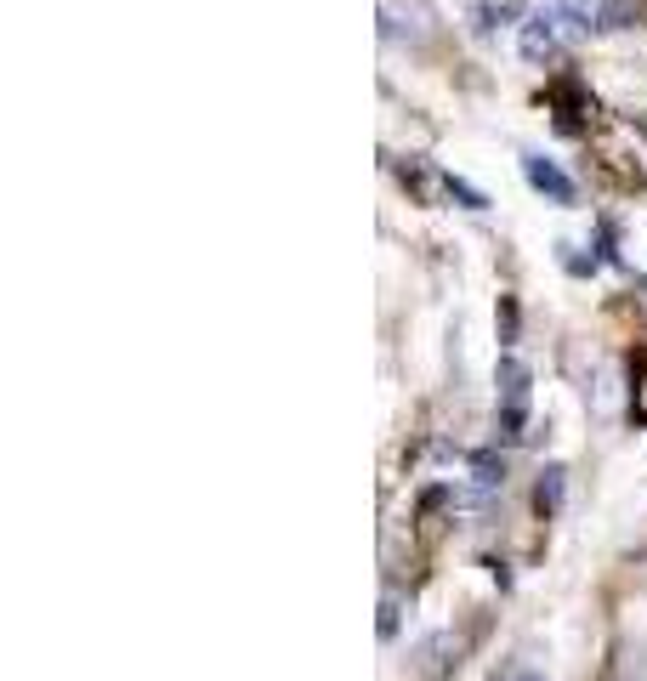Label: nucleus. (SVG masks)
Wrapping results in <instances>:
<instances>
[{"instance_id": "obj_2", "label": "nucleus", "mask_w": 647, "mask_h": 681, "mask_svg": "<svg viewBox=\"0 0 647 681\" xmlns=\"http://www.w3.org/2000/svg\"><path fill=\"white\" fill-rule=\"evenodd\" d=\"M562 12H540V18H528L523 23V57L528 63H545V57L557 52V40H562Z\"/></svg>"}, {"instance_id": "obj_5", "label": "nucleus", "mask_w": 647, "mask_h": 681, "mask_svg": "<svg viewBox=\"0 0 647 681\" xmlns=\"http://www.w3.org/2000/svg\"><path fill=\"white\" fill-rule=\"evenodd\" d=\"M562 489H568V472H562V466H545L540 483H534V506H540V517H551V511L562 506Z\"/></svg>"}, {"instance_id": "obj_7", "label": "nucleus", "mask_w": 647, "mask_h": 681, "mask_svg": "<svg viewBox=\"0 0 647 681\" xmlns=\"http://www.w3.org/2000/svg\"><path fill=\"white\" fill-rule=\"evenodd\" d=\"M443 188H449V199H460L466 210H489V199H483V193L466 182V176H443Z\"/></svg>"}, {"instance_id": "obj_10", "label": "nucleus", "mask_w": 647, "mask_h": 681, "mask_svg": "<svg viewBox=\"0 0 647 681\" xmlns=\"http://www.w3.org/2000/svg\"><path fill=\"white\" fill-rule=\"evenodd\" d=\"M381 636H386V642L398 636V602H381Z\"/></svg>"}, {"instance_id": "obj_1", "label": "nucleus", "mask_w": 647, "mask_h": 681, "mask_svg": "<svg viewBox=\"0 0 647 681\" xmlns=\"http://www.w3.org/2000/svg\"><path fill=\"white\" fill-rule=\"evenodd\" d=\"M523 176H528V188L545 193L551 205H574V199H579L574 176L557 171V159H545V154H523Z\"/></svg>"}, {"instance_id": "obj_4", "label": "nucleus", "mask_w": 647, "mask_h": 681, "mask_svg": "<svg viewBox=\"0 0 647 681\" xmlns=\"http://www.w3.org/2000/svg\"><path fill=\"white\" fill-rule=\"evenodd\" d=\"M500 409H523L528 415V369L517 358H500Z\"/></svg>"}, {"instance_id": "obj_3", "label": "nucleus", "mask_w": 647, "mask_h": 681, "mask_svg": "<svg viewBox=\"0 0 647 681\" xmlns=\"http://www.w3.org/2000/svg\"><path fill=\"white\" fill-rule=\"evenodd\" d=\"M443 653H460L455 636H426V642L415 647V664H420V676L426 681H443L449 676V664H460V659H443Z\"/></svg>"}, {"instance_id": "obj_6", "label": "nucleus", "mask_w": 647, "mask_h": 681, "mask_svg": "<svg viewBox=\"0 0 647 681\" xmlns=\"http://www.w3.org/2000/svg\"><path fill=\"white\" fill-rule=\"evenodd\" d=\"M472 483H477V494L506 489V466H500L494 454H472Z\"/></svg>"}, {"instance_id": "obj_11", "label": "nucleus", "mask_w": 647, "mask_h": 681, "mask_svg": "<svg viewBox=\"0 0 647 681\" xmlns=\"http://www.w3.org/2000/svg\"><path fill=\"white\" fill-rule=\"evenodd\" d=\"M506 681H545V676H540V670H528V664H517V670H511Z\"/></svg>"}, {"instance_id": "obj_8", "label": "nucleus", "mask_w": 647, "mask_h": 681, "mask_svg": "<svg viewBox=\"0 0 647 681\" xmlns=\"http://www.w3.org/2000/svg\"><path fill=\"white\" fill-rule=\"evenodd\" d=\"M630 420L647 426V358H642V375H636V392H630Z\"/></svg>"}, {"instance_id": "obj_9", "label": "nucleus", "mask_w": 647, "mask_h": 681, "mask_svg": "<svg viewBox=\"0 0 647 681\" xmlns=\"http://www.w3.org/2000/svg\"><path fill=\"white\" fill-rule=\"evenodd\" d=\"M500 341H506V347L517 341V301L511 296H500Z\"/></svg>"}]
</instances>
